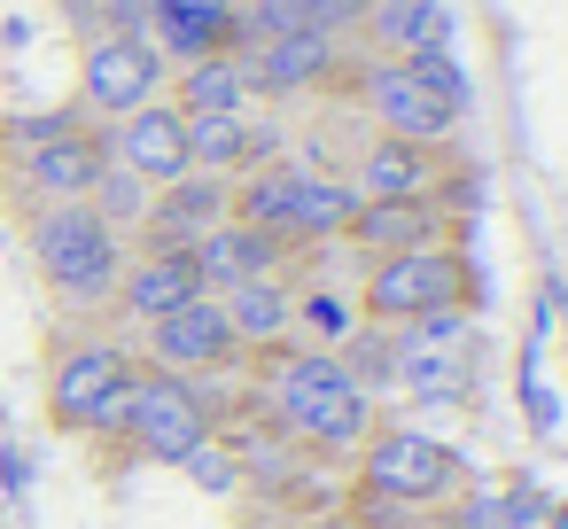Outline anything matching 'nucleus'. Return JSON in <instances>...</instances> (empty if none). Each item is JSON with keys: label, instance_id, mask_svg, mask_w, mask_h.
<instances>
[{"label": "nucleus", "instance_id": "1", "mask_svg": "<svg viewBox=\"0 0 568 529\" xmlns=\"http://www.w3.org/2000/svg\"><path fill=\"white\" fill-rule=\"evenodd\" d=\"M257 405L273 413V428L296 451L351 459L374 436V389H358V374L335 350H304V343L265 350L257 358Z\"/></svg>", "mask_w": 568, "mask_h": 529}, {"label": "nucleus", "instance_id": "2", "mask_svg": "<svg viewBox=\"0 0 568 529\" xmlns=\"http://www.w3.org/2000/svg\"><path fill=\"white\" fill-rule=\"evenodd\" d=\"M24 250H32L40 288H48L63 312H110L118 273H125V257H133V242H125L118 226H102L87 203L24 211Z\"/></svg>", "mask_w": 568, "mask_h": 529}, {"label": "nucleus", "instance_id": "3", "mask_svg": "<svg viewBox=\"0 0 568 529\" xmlns=\"http://www.w3.org/2000/svg\"><path fill=\"white\" fill-rule=\"evenodd\" d=\"M0 156H9V187L24 195V211L48 203H87L102 180V125H87L79 110L55 118H9L0 125Z\"/></svg>", "mask_w": 568, "mask_h": 529}, {"label": "nucleus", "instance_id": "4", "mask_svg": "<svg viewBox=\"0 0 568 529\" xmlns=\"http://www.w3.org/2000/svg\"><path fill=\"white\" fill-rule=\"evenodd\" d=\"M133 366H141V358H133L118 335H63V343L48 350V374H40L48 420H55L63 436H118Z\"/></svg>", "mask_w": 568, "mask_h": 529}, {"label": "nucleus", "instance_id": "5", "mask_svg": "<svg viewBox=\"0 0 568 529\" xmlns=\"http://www.w3.org/2000/svg\"><path fill=\"white\" fill-rule=\"evenodd\" d=\"M118 436L133 444V459H156V467H180L195 444L219 436V405L203 397V382L187 374H164V366H133V389H125V420Z\"/></svg>", "mask_w": 568, "mask_h": 529}, {"label": "nucleus", "instance_id": "6", "mask_svg": "<svg viewBox=\"0 0 568 529\" xmlns=\"http://www.w3.org/2000/svg\"><path fill=\"white\" fill-rule=\"evenodd\" d=\"M358 312L374 327H405V319H428V312H467V257L452 242L374 257L358 273Z\"/></svg>", "mask_w": 568, "mask_h": 529}, {"label": "nucleus", "instance_id": "7", "mask_svg": "<svg viewBox=\"0 0 568 529\" xmlns=\"http://www.w3.org/2000/svg\"><path fill=\"white\" fill-rule=\"evenodd\" d=\"M351 459H358V482H366V490H382V498H397V506H413V513H436V506L467 482L459 451L436 444L428 428H382V420H374V436H366Z\"/></svg>", "mask_w": 568, "mask_h": 529}, {"label": "nucleus", "instance_id": "8", "mask_svg": "<svg viewBox=\"0 0 568 529\" xmlns=\"http://www.w3.org/2000/svg\"><path fill=\"white\" fill-rule=\"evenodd\" d=\"M141 350H149L141 366H164V374H187V382H219V374L250 366V350L234 343L219 296H187L180 312L149 319V327H141Z\"/></svg>", "mask_w": 568, "mask_h": 529}, {"label": "nucleus", "instance_id": "9", "mask_svg": "<svg viewBox=\"0 0 568 529\" xmlns=\"http://www.w3.org/2000/svg\"><path fill=\"white\" fill-rule=\"evenodd\" d=\"M343 87L358 94V110L374 118V133L420 141V149H444V141H452V110H444L397 55H358V63H343Z\"/></svg>", "mask_w": 568, "mask_h": 529}, {"label": "nucleus", "instance_id": "10", "mask_svg": "<svg viewBox=\"0 0 568 529\" xmlns=\"http://www.w3.org/2000/svg\"><path fill=\"white\" fill-rule=\"evenodd\" d=\"M172 87V71H164V48L156 40H125V32H102L87 55H79V102L110 125V118H125V110H141V102H156Z\"/></svg>", "mask_w": 568, "mask_h": 529}, {"label": "nucleus", "instance_id": "11", "mask_svg": "<svg viewBox=\"0 0 568 529\" xmlns=\"http://www.w3.org/2000/svg\"><path fill=\"white\" fill-rule=\"evenodd\" d=\"M351 63V40H327V32H281V40H257L242 55V79H250V102H296V94H320L335 87Z\"/></svg>", "mask_w": 568, "mask_h": 529}, {"label": "nucleus", "instance_id": "12", "mask_svg": "<svg viewBox=\"0 0 568 529\" xmlns=\"http://www.w3.org/2000/svg\"><path fill=\"white\" fill-rule=\"evenodd\" d=\"M102 156H110V164H125V172H141L149 187L180 180V172H187V118H180V102H172V94H156V102H141V110L110 118V125H102Z\"/></svg>", "mask_w": 568, "mask_h": 529}, {"label": "nucleus", "instance_id": "13", "mask_svg": "<svg viewBox=\"0 0 568 529\" xmlns=\"http://www.w3.org/2000/svg\"><path fill=\"white\" fill-rule=\"evenodd\" d=\"M219 218H234V180H219V172H180V180H164L156 187V203H149V218H141V250H195Z\"/></svg>", "mask_w": 568, "mask_h": 529}, {"label": "nucleus", "instance_id": "14", "mask_svg": "<svg viewBox=\"0 0 568 529\" xmlns=\"http://www.w3.org/2000/svg\"><path fill=\"white\" fill-rule=\"evenodd\" d=\"M436 149H420V141H397V133H366V149L351 156V187H358V203H436Z\"/></svg>", "mask_w": 568, "mask_h": 529}, {"label": "nucleus", "instance_id": "15", "mask_svg": "<svg viewBox=\"0 0 568 529\" xmlns=\"http://www.w3.org/2000/svg\"><path fill=\"white\" fill-rule=\"evenodd\" d=\"M187 296H203V281H195V257H187V250H141V242H133V257H125V273H118V296H110V312H118L125 327H149V319L180 312Z\"/></svg>", "mask_w": 568, "mask_h": 529}, {"label": "nucleus", "instance_id": "16", "mask_svg": "<svg viewBox=\"0 0 568 529\" xmlns=\"http://www.w3.org/2000/svg\"><path fill=\"white\" fill-rule=\"evenodd\" d=\"M374 0H234V40H281V32H327V40H358Z\"/></svg>", "mask_w": 568, "mask_h": 529}, {"label": "nucleus", "instance_id": "17", "mask_svg": "<svg viewBox=\"0 0 568 529\" xmlns=\"http://www.w3.org/2000/svg\"><path fill=\"white\" fill-rule=\"evenodd\" d=\"M195 281H203V296H226V288H242V281H265V273H281V242L273 234H257V226H242V218H219L195 250Z\"/></svg>", "mask_w": 568, "mask_h": 529}, {"label": "nucleus", "instance_id": "18", "mask_svg": "<svg viewBox=\"0 0 568 529\" xmlns=\"http://www.w3.org/2000/svg\"><path fill=\"white\" fill-rule=\"evenodd\" d=\"M351 211H358V187H351L343 172H312V164H296V203H288V250H327V242H343Z\"/></svg>", "mask_w": 568, "mask_h": 529}, {"label": "nucleus", "instance_id": "19", "mask_svg": "<svg viewBox=\"0 0 568 529\" xmlns=\"http://www.w3.org/2000/svg\"><path fill=\"white\" fill-rule=\"evenodd\" d=\"M358 327H366L358 288H335V281H288V343H304V350H343Z\"/></svg>", "mask_w": 568, "mask_h": 529}, {"label": "nucleus", "instance_id": "20", "mask_svg": "<svg viewBox=\"0 0 568 529\" xmlns=\"http://www.w3.org/2000/svg\"><path fill=\"white\" fill-rule=\"evenodd\" d=\"M343 242L374 265V257H397V250H420V242H444L436 226V203H358Z\"/></svg>", "mask_w": 568, "mask_h": 529}, {"label": "nucleus", "instance_id": "21", "mask_svg": "<svg viewBox=\"0 0 568 529\" xmlns=\"http://www.w3.org/2000/svg\"><path fill=\"white\" fill-rule=\"evenodd\" d=\"M219 304H226V327H234V343H242L250 358H265V350L288 343V281H281V273L242 281V288H226Z\"/></svg>", "mask_w": 568, "mask_h": 529}, {"label": "nucleus", "instance_id": "22", "mask_svg": "<svg viewBox=\"0 0 568 529\" xmlns=\"http://www.w3.org/2000/svg\"><path fill=\"white\" fill-rule=\"evenodd\" d=\"M187 118H203V110H250V79H242V55H195V63H180L172 71V87H164Z\"/></svg>", "mask_w": 568, "mask_h": 529}, {"label": "nucleus", "instance_id": "23", "mask_svg": "<svg viewBox=\"0 0 568 529\" xmlns=\"http://www.w3.org/2000/svg\"><path fill=\"white\" fill-rule=\"evenodd\" d=\"M288 203H296V164H288V156L234 172V218L257 226V234H273L281 250H288Z\"/></svg>", "mask_w": 568, "mask_h": 529}, {"label": "nucleus", "instance_id": "24", "mask_svg": "<svg viewBox=\"0 0 568 529\" xmlns=\"http://www.w3.org/2000/svg\"><path fill=\"white\" fill-rule=\"evenodd\" d=\"M358 32L374 40V55H413L428 40H452V17L436 9V0H374Z\"/></svg>", "mask_w": 568, "mask_h": 529}, {"label": "nucleus", "instance_id": "25", "mask_svg": "<svg viewBox=\"0 0 568 529\" xmlns=\"http://www.w3.org/2000/svg\"><path fill=\"white\" fill-rule=\"evenodd\" d=\"M187 118V110H180ZM187 172H219V180H234V172H250V110H203V118H187Z\"/></svg>", "mask_w": 568, "mask_h": 529}, {"label": "nucleus", "instance_id": "26", "mask_svg": "<svg viewBox=\"0 0 568 529\" xmlns=\"http://www.w3.org/2000/svg\"><path fill=\"white\" fill-rule=\"evenodd\" d=\"M149 203H156V187H149L141 172H125V164H102V180H94V195H87V211H94L102 226H118L125 242L141 234V218H149Z\"/></svg>", "mask_w": 568, "mask_h": 529}, {"label": "nucleus", "instance_id": "27", "mask_svg": "<svg viewBox=\"0 0 568 529\" xmlns=\"http://www.w3.org/2000/svg\"><path fill=\"white\" fill-rule=\"evenodd\" d=\"M397 63H405V71H413V79H420V87H428V94H436L452 118L467 110V79H459V55H452V40H428V48L397 55Z\"/></svg>", "mask_w": 568, "mask_h": 529}, {"label": "nucleus", "instance_id": "28", "mask_svg": "<svg viewBox=\"0 0 568 529\" xmlns=\"http://www.w3.org/2000/svg\"><path fill=\"white\" fill-rule=\"evenodd\" d=\"M180 475H187V482H203V490H219V498H226V490H242V467H234V451H226L219 436H211V444H195V451L180 459Z\"/></svg>", "mask_w": 568, "mask_h": 529}, {"label": "nucleus", "instance_id": "29", "mask_svg": "<svg viewBox=\"0 0 568 529\" xmlns=\"http://www.w3.org/2000/svg\"><path fill=\"white\" fill-rule=\"evenodd\" d=\"M265 529H320V521H304V513H281V521H265Z\"/></svg>", "mask_w": 568, "mask_h": 529}, {"label": "nucleus", "instance_id": "30", "mask_svg": "<svg viewBox=\"0 0 568 529\" xmlns=\"http://www.w3.org/2000/svg\"><path fill=\"white\" fill-rule=\"evenodd\" d=\"M545 529H568V506H552V521H545Z\"/></svg>", "mask_w": 568, "mask_h": 529}]
</instances>
